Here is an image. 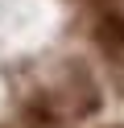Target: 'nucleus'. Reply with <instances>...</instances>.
I'll return each instance as SVG.
<instances>
[{
    "label": "nucleus",
    "instance_id": "nucleus-1",
    "mask_svg": "<svg viewBox=\"0 0 124 128\" xmlns=\"http://www.w3.org/2000/svg\"><path fill=\"white\" fill-rule=\"evenodd\" d=\"M17 128H83V124L66 112V103L58 99L54 87L41 83L17 103Z\"/></svg>",
    "mask_w": 124,
    "mask_h": 128
}]
</instances>
